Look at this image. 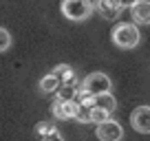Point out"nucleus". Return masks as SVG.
Masks as SVG:
<instances>
[{
    "label": "nucleus",
    "instance_id": "obj_1",
    "mask_svg": "<svg viewBox=\"0 0 150 141\" xmlns=\"http://www.w3.org/2000/svg\"><path fill=\"white\" fill-rule=\"evenodd\" d=\"M110 40L117 49H135L141 40V33L135 22H119L112 27Z\"/></svg>",
    "mask_w": 150,
    "mask_h": 141
},
{
    "label": "nucleus",
    "instance_id": "obj_10",
    "mask_svg": "<svg viewBox=\"0 0 150 141\" xmlns=\"http://www.w3.org/2000/svg\"><path fill=\"white\" fill-rule=\"evenodd\" d=\"M93 106L106 110V113H112V110L117 108V99H115V95L110 90L108 93H99V95H93Z\"/></svg>",
    "mask_w": 150,
    "mask_h": 141
},
{
    "label": "nucleus",
    "instance_id": "obj_15",
    "mask_svg": "<svg viewBox=\"0 0 150 141\" xmlns=\"http://www.w3.org/2000/svg\"><path fill=\"white\" fill-rule=\"evenodd\" d=\"M40 141H64V137H62V132L57 130H51L49 135H44V137H40Z\"/></svg>",
    "mask_w": 150,
    "mask_h": 141
},
{
    "label": "nucleus",
    "instance_id": "obj_5",
    "mask_svg": "<svg viewBox=\"0 0 150 141\" xmlns=\"http://www.w3.org/2000/svg\"><path fill=\"white\" fill-rule=\"evenodd\" d=\"M53 117L66 121V119H75L77 117V110H80V104L77 99H55L53 102Z\"/></svg>",
    "mask_w": 150,
    "mask_h": 141
},
{
    "label": "nucleus",
    "instance_id": "obj_8",
    "mask_svg": "<svg viewBox=\"0 0 150 141\" xmlns=\"http://www.w3.org/2000/svg\"><path fill=\"white\" fill-rule=\"evenodd\" d=\"M130 18L135 24H150V0H139L130 7Z\"/></svg>",
    "mask_w": 150,
    "mask_h": 141
},
{
    "label": "nucleus",
    "instance_id": "obj_11",
    "mask_svg": "<svg viewBox=\"0 0 150 141\" xmlns=\"http://www.w3.org/2000/svg\"><path fill=\"white\" fill-rule=\"evenodd\" d=\"M38 88H40V93H44V95H53V93H57V88H60V80H57L53 73H47V75L40 80Z\"/></svg>",
    "mask_w": 150,
    "mask_h": 141
},
{
    "label": "nucleus",
    "instance_id": "obj_7",
    "mask_svg": "<svg viewBox=\"0 0 150 141\" xmlns=\"http://www.w3.org/2000/svg\"><path fill=\"white\" fill-rule=\"evenodd\" d=\"M93 7L104 20H115L122 13V7L117 5V0H95Z\"/></svg>",
    "mask_w": 150,
    "mask_h": 141
},
{
    "label": "nucleus",
    "instance_id": "obj_4",
    "mask_svg": "<svg viewBox=\"0 0 150 141\" xmlns=\"http://www.w3.org/2000/svg\"><path fill=\"white\" fill-rule=\"evenodd\" d=\"M95 135H97L99 141H122L124 139V128H122V123H119V121H115V119L108 117L106 121L97 123Z\"/></svg>",
    "mask_w": 150,
    "mask_h": 141
},
{
    "label": "nucleus",
    "instance_id": "obj_13",
    "mask_svg": "<svg viewBox=\"0 0 150 141\" xmlns=\"http://www.w3.org/2000/svg\"><path fill=\"white\" fill-rule=\"evenodd\" d=\"M9 47H11V33L5 27H0V53L9 51Z\"/></svg>",
    "mask_w": 150,
    "mask_h": 141
},
{
    "label": "nucleus",
    "instance_id": "obj_12",
    "mask_svg": "<svg viewBox=\"0 0 150 141\" xmlns=\"http://www.w3.org/2000/svg\"><path fill=\"white\" fill-rule=\"evenodd\" d=\"M108 117H110V113L97 108V106H91L88 108V123H102V121H106Z\"/></svg>",
    "mask_w": 150,
    "mask_h": 141
},
{
    "label": "nucleus",
    "instance_id": "obj_2",
    "mask_svg": "<svg viewBox=\"0 0 150 141\" xmlns=\"http://www.w3.org/2000/svg\"><path fill=\"white\" fill-rule=\"evenodd\" d=\"M60 11L71 22H84L93 16L95 7H93V0H62Z\"/></svg>",
    "mask_w": 150,
    "mask_h": 141
},
{
    "label": "nucleus",
    "instance_id": "obj_3",
    "mask_svg": "<svg viewBox=\"0 0 150 141\" xmlns=\"http://www.w3.org/2000/svg\"><path fill=\"white\" fill-rule=\"evenodd\" d=\"M110 88H112V80L106 75V73H102V70L86 75V77H84V82L80 84V90H82V93H86V95L108 93Z\"/></svg>",
    "mask_w": 150,
    "mask_h": 141
},
{
    "label": "nucleus",
    "instance_id": "obj_14",
    "mask_svg": "<svg viewBox=\"0 0 150 141\" xmlns=\"http://www.w3.org/2000/svg\"><path fill=\"white\" fill-rule=\"evenodd\" d=\"M55 123H49V121H40V123H38V126H35V135L38 137H44V135H49V132H51V130H55Z\"/></svg>",
    "mask_w": 150,
    "mask_h": 141
},
{
    "label": "nucleus",
    "instance_id": "obj_9",
    "mask_svg": "<svg viewBox=\"0 0 150 141\" xmlns=\"http://www.w3.org/2000/svg\"><path fill=\"white\" fill-rule=\"evenodd\" d=\"M51 73L60 80V86L62 84H80L77 82V73H75V68L71 64H57Z\"/></svg>",
    "mask_w": 150,
    "mask_h": 141
},
{
    "label": "nucleus",
    "instance_id": "obj_6",
    "mask_svg": "<svg viewBox=\"0 0 150 141\" xmlns=\"http://www.w3.org/2000/svg\"><path fill=\"white\" fill-rule=\"evenodd\" d=\"M130 126L141 135H150V106H137L130 113Z\"/></svg>",
    "mask_w": 150,
    "mask_h": 141
},
{
    "label": "nucleus",
    "instance_id": "obj_16",
    "mask_svg": "<svg viewBox=\"0 0 150 141\" xmlns=\"http://www.w3.org/2000/svg\"><path fill=\"white\" fill-rule=\"evenodd\" d=\"M135 2H139V0H117V5L122 7V9H130Z\"/></svg>",
    "mask_w": 150,
    "mask_h": 141
}]
</instances>
